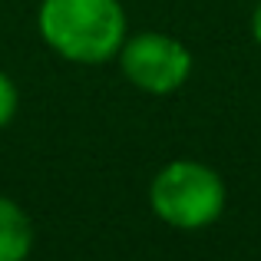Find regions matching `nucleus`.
<instances>
[{"instance_id": "nucleus-1", "label": "nucleus", "mask_w": 261, "mask_h": 261, "mask_svg": "<svg viewBox=\"0 0 261 261\" xmlns=\"http://www.w3.org/2000/svg\"><path fill=\"white\" fill-rule=\"evenodd\" d=\"M40 33L60 57L102 63L122 46L126 17L116 0H43Z\"/></svg>"}, {"instance_id": "nucleus-2", "label": "nucleus", "mask_w": 261, "mask_h": 261, "mask_svg": "<svg viewBox=\"0 0 261 261\" xmlns=\"http://www.w3.org/2000/svg\"><path fill=\"white\" fill-rule=\"evenodd\" d=\"M152 212L175 228H205L225 208L222 178L202 162H172L152 182Z\"/></svg>"}, {"instance_id": "nucleus-3", "label": "nucleus", "mask_w": 261, "mask_h": 261, "mask_svg": "<svg viewBox=\"0 0 261 261\" xmlns=\"http://www.w3.org/2000/svg\"><path fill=\"white\" fill-rule=\"evenodd\" d=\"M192 57L166 33H142L122 46V73L146 93H172L189 80Z\"/></svg>"}, {"instance_id": "nucleus-4", "label": "nucleus", "mask_w": 261, "mask_h": 261, "mask_svg": "<svg viewBox=\"0 0 261 261\" xmlns=\"http://www.w3.org/2000/svg\"><path fill=\"white\" fill-rule=\"evenodd\" d=\"M33 245L30 218L10 202L0 198V261H23Z\"/></svg>"}, {"instance_id": "nucleus-5", "label": "nucleus", "mask_w": 261, "mask_h": 261, "mask_svg": "<svg viewBox=\"0 0 261 261\" xmlns=\"http://www.w3.org/2000/svg\"><path fill=\"white\" fill-rule=\"evenodd\" d=\"M13 113H17V89H13V83L0 73V129L13 119Z\"/></svg>"}, {"instance_id": "nucleus-6", "label": "nucleus", "mask_w": 261, "mask_h": 261, "mask_svg": "<svg viewBox=\"0 0 261 261\" xmlns=\"http://www.w3.org/2000/svg\"><path fill=\"white\" fill-rule=\"evenodd\" d=\"M251 30H255V40L261 43V4L255 7V17H251Z\"/></svg>"}]
</instances>
